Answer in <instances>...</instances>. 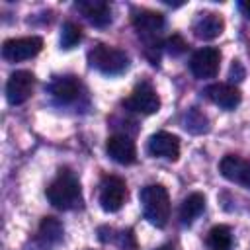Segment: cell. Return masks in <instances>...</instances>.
I'll use <instances>...</instances> for the list:
<instances>
[{"instance_id":"obj_1","label":"cell","mask_w":250,"mask_h":250,"mask_svg":"<svg viewBox=\"0 0 250 250\" xmlns=\"http://www.w3.org/2000/svg\"><path fill=\"white\" fill-rule=\"evenodd\" d=\"M47 199L53 207L61 209V211H70L82 205V188L78 178L68 172V170H61L59 176L49 184L47 188Z\"/></svg>"},{"instance_id":"obj_2","label":"cell","mask_w":250,"mask_h":250,"mask_svg":"<svg viewBox=\"0 0 250 250\" xmlns=\"http://www.w3.org/2000/svg\"><path fill=\"white\" fill-rule=\"evenodd\" d=\"M141 199V207H143V215L145 219L152 225V227H166L168 219H170V195L168 189L160 184H150L145 186L139 193Z\"/></svg>"},{"instance_id":"obj_11","label":"cell","mask_w":250,"mask_h":250,"mask_svg":"<svg viewBox=\"0 0 250 250\" xmlns=\"http://www.w3.org/2000/svg\"><path fill=\"white\" fill-rule=\"evenodd\" d=\"M225 29V21L219 14H213V12H201L197 14V18L193 20L191 23V31L197 39H203V41H211L215 37H219Z\"/></svg>"},{"instance_id":"obj_18","label":"cell","mask_w":250,"mask_h":250,"mask_svg":"<svg viewBox=\"0 0 250 250\" xmlns=\"http://www.w3.org/2000/svg\"><path fill=\"white\" fill-rule=\"evenodd\" d=\"M203 209H205V195L203 193H197V191L195 193H189L184 199L182 207H180V219H182V223L184 225L193 223L203 213Z\"/></svg>"},{"instance_id":"obj_19","label":"cell","mask_w":250,"mask_h":250,"mask_svg":"<svg viewBox=\"0 0 250 250\" xmlns=\"http://www.w3.org/2000/svg\"><path fill=\"white\" fill-rule=\"evenodd\" d=\"M207 242L211 246V250H229L230 248V242H232V234H230V229L227 225H217L209 230V236H207Z\"/></svg>"},{"instance_id":"obj_17","label":"cell","mask_w":250,"mask_h":250,"mask_svg":"<svg viewBox=\"0 0 250 250\" xmlns=\"http://www.w3.org/2000/svg\"><path fill=\"white\" fill-rule=\"evenodd\" d=\"M62 234L64 229L61 221L55 217H45L37 229V242L41 244V248H53L62 240Z\"/></svg>"},{"instance_id":"obj_23","label":"cell","mask_w":250,"mask_h":250,"mask_svg":"<svg viewBox=\"0 0 250 250\" xmlns=\"http://www.w3.org/2000/svg\"><path fill=\"white\" fill-rule=\"evenodd\" d=\"M158 250H172V248H168V246H160Z\"/></svg>"},{"instance_id":"obj_22","label":"cell","mask_w":250,"mask_h":250,"mask_svg":"<svg viewBox=\"0 0 250 250\" xmlns=\"http://www.w3.org/2000/svg\"><path fill=\"white\" fill-rule=\"evenodd\" d=\"M238 8H240V12L244 14V18H248V20H250V0L240 2V4H238Z\"/></svg>"},{"instance_id":"obj_5","label":"cell","mask_w":250,"mask_h":250,"mask_svg":"<svg viewBox=\"0 0 250 250\" xmlns=\"http://www.w3.org/2000/svg\"><path fill=\"white\" fill-rule=\"evenodd\" d=\"M43 49V39L37 35H29V37H18V39H8L2 45V57L10 62H20V61H27L35 55H39V51Z\"/></svg>"},{"instance_id":"obj_12","label":"cell","mask_w":250,"mask_h":250,"mask_svg":"<svg viewBox=\"0 0 250 250\" xmlns=\"http://www.w3.org/2000/svg\"><path fill=\"white\" fill-rule=\"evenodd\" d=\"M205 96L219 107L223 109H234L242 96H240V90L234 86V84H227V82H215L211 86L205 88Z\"/></svg>"},{"instance_id":"obj_16","label":"cell","mask_w":250,"mask_h":250,"mask_svg":"<svg viewBox=\"0 0 250 250\" xmlns=\"http://www.w3.org/2000/svg\"><path fill=\"white\" fill-rule=\"evenodd\" d=\"M51 96L61 102V104H70L78 98L80 94V82L76 80V76H59L51 82L49 86Z\"/></svg>"},{"instance_id":"obj_13","label":"cell","mask_w":250,"mask_h":250,"mask_svg":"<svg viewBox=\"0 0 250 250\" xmlns=\"http://www.w3.org/2000/svg\"><path fill=\"white\" fill-rule=\"evenodd\" d=\"M105 150L107 156L117 164H133L137 160L135 143L125 135H111L105 143Z\"/></svg>"},{"instance_id":"obj_4","label":"cell","mask_w":250,"mask_h":250,"mask_svg":"<svg viewBox=\"0 0 250 250\" xmlns=\"http://www.w3.org/2000/svg\"><path fill=\"white\" fill-rule=\"evenodd\" d=\"M123 105L129 111L143 113V115H152V113H156L160 109V98H158L156 90L148 82H141L139 86H135L131 96L123 102Z\"/></svg>"},{"instance_id":"obj_14","label":"cell","mask_w":250,"mask_h":250,"mask_svg":"<svg viewBox=\"0 0 250 250\" xmlns=\"http://www.w3.org/2000/svg\"><path fill=\"white\" fill-rule=\"evenodd\" d=\"M133 25L143 39H154L158 35V31L164 27V16L160 12L141 10V12H135Z\"/></svg>"},{"instance_id":"obj_6","label":"cell","mask_w":250,"mask_h":250,"mask_svg":"<svg viewBox=\"0 0 250 250\" xmlns=\"http://www.w3.org/2000/svg\"><path fill=\"white\" fill-rule=\"evenodd\" d=\"M127 197V186L117 176H107L102 180L100 186V205L107 213H115L123 207Z\"/></svg>"},{"instance_id":"obj_20","label":"cell","mask_w":250,"mask_h":250,"mask_svg":"<svg viewBox=\"0 0 250 250\" xmlns=\"http://www.w3.org/2000/svg\"><path fill=\"white\" fill-rule=\"evenodd\" d=\"M80 41H82V29L76 23L66 21L62 25V29H61V45H62V49H72Z\"/></svg>"},{"instance_id":"obj_8","label":"cell","mask_w":250,"mask_h":250,"mask_svg":"<svg viewBox=\"0 0 250 250\" xmlns=\"http://www.w3.org/2000/svg\"><path fill=\"white\" fill-rule=\"evenodd\" d=\"M35 86V76L29 70H16L8 82H6V98L12 105H20L27 102L33 94Z\"/></svg>"},{"instance_id":"obj_3","label":"cell","mask_w":250,"mask_h":250,"mask_svg":"<svg viewBox=\"0 0 250 250\" xmlns=\"http://www.w3.org/2000/svg\"><path fill=\"white\" fill-rule=\"evenodd\" d=\"M88 62L92 68L104 72V74H121L129 66V57L125 51L109 45H96L88 53Z\"/></svg>"},{"instance_id":"obj_7","label":"cell","mask_w":250,"mask_h":250,"mask_svg":"<svg viewBox=\"0 0 250 250\" xmlns=\"http://www.w3.org/2000/svg\"><path fill=\"white\" fill-rule=\"evenodd\" d=\"M221 66V51L217 47H201L193 53L189 68L195 78H215Z\"/></svg>"},{"instance_id":"obj_15","label":"cell","mask_w":250,"mask_h":250,"mask_svg":"<svg viewBox=\"0 0 250 250\" xmlns=\"http://www.w3.org/2000/svg\"><path fill=\"white\" fill-rule=\"evenodd\" d=\"M76 8L96 27H104L111 21V8L104 0H82V2L76 4Z\"/></svg>"},{"instance_id":"obj_21","label":"cell","mask_w":250,"mask_h":250,"mask_svg":"<svg viewBox=\"0 0 250 250\" xmlns=\"http://www.w3.org/2000/svg\"><path fill=\"white\" fill-rule=\"evenodd\" d=\"M164 47H166L168 55H172V57H180V55H184V53L188 51V43L184 41L182 35H172V37H168L166 43H164Z\"/></svg>"},{"instance_id":"obj_9","label":"cell","mask_w":250,"mask_h":250,"mask_svg":"<svg viewBox=\"0 0 250 250\" xmlns=\"http://www.w3.org/2000/svg\"><path fill=\"white\" fill-rule=\"evenodd\" d=\"M221 174L223 178H227L229 182H234V184H240L244 188L250 189V162L236 156V154H227L221 164Z\"/></svg>"},{"instance_id":"obj_10","label":"cell","mask_w":250,"mask_h":250,"mask_svg":"<svg viewBox=\"0 0 250 250\" xmlns=\"http://www.w3.org/2000/svg\"><path fill=\"white\" fill-rule=\"evenodd\" d=\"M148 152L156 158L178 160V156H180V139L172 133H166V131L154 133L148 139Z\"/></svg>"}]
</instances>
